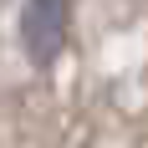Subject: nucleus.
I'll list each match as a JSON object with an SVG mask.
<instances>
[{
  "instance_id": "obj_1",
  "label": "nucleus",
  "mask_w": 148,
  "mask_h": 148,
  "mask_svg": "<svg viewBox=\"0 0 148 148\" xmlns=\"http://www.w3.org/2000/svg\"><path fill=\"white\" fill-rule=\"evenodd\" d=\"M21 41H26L36 66H51L66 41V0H26V21H21Z\"/></svg>"
}]
</instances>
